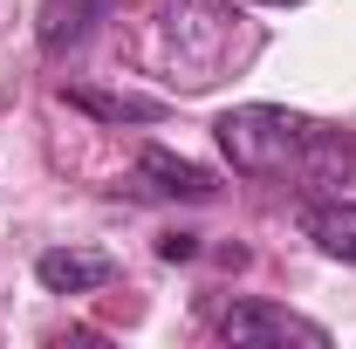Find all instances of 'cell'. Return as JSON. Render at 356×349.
<instances>
[{
  "instance_id": "52a82bcc",
  "label": "cell",
  "mask_w": 356,
  "mask_h": 349,
  "mask_svg": "<svg viewBox=\"0 0 356 349\" xmlns=\"http://www.w3.org/2000/svg\"><path fill=\"white\" fill-rule=\"evenodd\" d=\"M103 7H110V0H42V48L48 55H69V48L103 21Z\"/></svg>"
},
{
  "instance_id": "9c48e42d",
  "label": "cell",
  "mask_w": 356,
  "mask_h": 349,
  "mask_svg": "<svg viewBox=\"0 0 356 349\" xmlns=\"http://www.w3.org/2000/svg\"><path fill=\"white\" fill-rule=\"evenodd\" d=\"M158 254H165V261H192V254H199V240H192V233H165V240H158Z\"/></svg>"
},
{
  "instance_id": "30bf717a",
  "label": "cell",
  "mask_w": 356,
  "mask_h": 349,
  "mask_svg": "<svg viewBox=\"0 0 356 349\" xmlns=\"http://www.w3.org/2000/svg\"><path fill=\"white\" fill-rule=\"evenodd\" d=\"M261 7H295V0H261Z\"/></svg>"
},
{
  "instance_id": "5b68a950",
  "label": "cell",
  "mask_w": 356,
  "mask_h": 349,
  "mask_svg": "<svg viewBox=\"0 0 356 349\" xmlns=\"http://www.w3.org/2000/svg\"><path fill=\"white\" fill-rule=\"evenodd\" d=\"M137 178H144L151 192H165V199H213V192H220L213 172L185 165V158H172V151H144V158H137Z\"/></svg>"
},
{
  "instance_id": "6da1fadb",
  "label": "cell",
  "mask_w": 356,
  "mask_h": 349,
  "mask_svg": "<svg viewBox=\"0 0 356 349\" xmlns=\"http://www.w3.org/2000/svg\"><path fill=\"white\" fill-rule=\"evenodd\" d=\"M213 131H220V151L233 172L281 178V185H302V192L343 185L356 165V137L343 124H322V117L281 110V103H240Z\"/></svg>"
},
{
  "instance_id": "8992f818",
  "label": "cell",
  "mask_w": 356,
  "mask_h": 349,
  "mask_svg": "<svg viewBox=\"0 0 356 349\" xmlns=\"http://www.w3.org/2000/svg\"><path fill=\"white\" fill-rule=\"evenodd\" d=\"M302 226H309V240L329 254V261L356 267V199H322V206L302 213Z\"/></svg>"
},
{
  "instance_id": "277c9868",
  "label": "cell",
  "mask_w": 356,
  "mask_h": 349,
  "mask_svg": "<svg viewBox=\"0 0 356 349\" xmlns=\"http://www.w3.org/2000/svg\"><path fill=\"white\" fill-rule=\"evenodd\" d=\"M35 274H42L48 295H89V288L110 281V261L103 254H76V247H55V254L35 261Z\"/></svg>"
},
{
  "instance_id": "3957f363",
  "label": "cell",
  "mask_w": 356,
  "mask_h": 349,
  "mask_svg": "<svg viewBox=\"0 0 356 349\" xmlns=\"http://www.w3.org/2000/svg\"><path fill=\"white\" fill-rule=\"evenodd\" d=\"M213 329H220V343H233V349H261V343L329 349V329H322V322L295 315V308H274V302H233V308L213 315Z\"/></svg>"
},
{
  "instance_id": "7a4b0ae2",
  "label": "cell",
  "mask_w": 356,
  "mask_h": 349,
  "mask_svg": "<svg viewBox=\"0 0 356 349\" xmlns=\"http://www.w3.org/2000/svg\"><path fill=\"white\" fill-rule=\"evenodd\" d=\"M247 35H240V7L226 0H165L158 7V62L178 89H213L247 55Z\"/></svg>"
},
{
  "instance_id": "ba28073f",
  "label": "cell",
  "mask_w": 356,
  "mask_h": 349,
  "mask_svg": "<svg viewBox=\"0 0 356 349\" xmlns=\"http://www.w3.org/2000/svg\"><path fill=\"white\" fill-rule=\"evenodd\" d=\"M69 103H76V110H96V117H117V124H124V117H131V124H151V117H158V103H137V96H96V89H69Z\"/></svg>"
}]
</instances>
